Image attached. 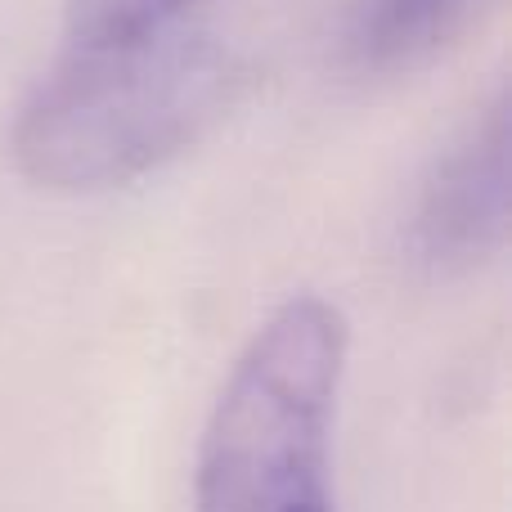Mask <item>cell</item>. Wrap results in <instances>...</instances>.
<instances>
[{"mask_svg": "<svg viewBox=\"0 0 512 512\" xmlns=\"http://www.w3.org/2000/svg\"><path fill=\"white\" fill-rule=\"evenodd\" d=\"M194 5L198 0H68L63 5V27H68L72 45H104L189 18Z\"/></svg>", "mask_w": 512, "mask_h": 512, "instance_id": "cell-5", "label": "cell"}, {"mask_svg": "<svg viewBox=\"0 0 512 512\" xmlns=\"http://www.w3.org/2000/svg\"><path fill=\"white\" fill-rule=\"evenodd\" d=\"M508 239V95L504 86L450 135L432 167L418 180L409 207L405 248L418 270L454 279L490 256Z\"/></svg>", "mask_w": 512, "mask_h": 512, "instance_id": "cell-3", "label": "cell"}, {"mask_svg": "<svg viewBox=\"0 0 512 512\" xmlns=\"http://www.w3.org/2000/svg\"><path fill=\"white\" fill-rule=\"evenodd\" d=\"M252 81L225 32L176 18L144 36L72 45L9 126V162L45 194H108L194 149Z\"/></svg>", "mask_w": 512, "mask_h": 512, "instance_id": "cell-1", "label": "cell"}, {"mask_svg": "<svg viewBox=\"0 0 512 512\" xmlns=\"http://www.w3.org/2000/svg\"><path fill=\"white\" fill-rule=\"evenodd\" d=\"M490 0H351L337 59L360 81H391L441 59Z\"/></svg>", "mask_w": 512, "mask_h": 512, "instance_id": "cell-4", "label": "cell"}, {"mask_svg": "<svg viewBox=\"0 0 512 512\" xmlns=\"http://www.w3.org/2000/svg\"><path fill=\"white\" fill-rule=\"evenodd\" d=\"M346 351V315L319 292H292L252 328L198 436L194 512H337Z\"/></svg>", "mask_w": 512, "mask_h": 512, "instance_id": "cell-2", "label": "cell"}]
</instances>
